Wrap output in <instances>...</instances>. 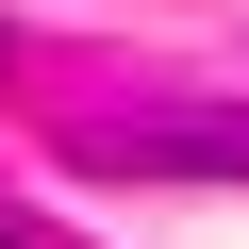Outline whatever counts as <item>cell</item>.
Returning <instances> with one entry per match:
<instances>
[{
  "instance_id": "6da1fadb",
  "label": "cell",
  "mask_w": 249,
  "mask_h": 249,
  "mask_svg": "<svg viewBox=\"0 0 249 249\" xmlns=\"http://www.w3.org/2000/svg\"><path fill=\"white\" fill-rule=\"evenodd\" d=\"M0 249H17V232H0Z\"/></svg>"
}]
</instances>
